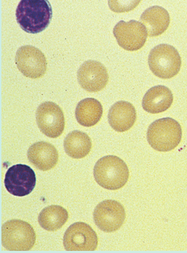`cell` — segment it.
<instances>
[{
  "instance_id": "cell-1",
  "label": "cell",
  "mask_w": 187,
  "mask_h": 253,
  "mask_svg": "<svg viewBox=\"0 0 187 253\" xmlns=\"http://www.w3.org/2000/svg\"><path fill=\"white\" fill-rule=\"evenodd\" d=\"M16 20L29 34H38L50 24L52 7L46 0H22L16 11Z\"/></svg>"
},
{
  "instance_id": "cell-2",
  "label": "cell",
  "mask_w": 187,
  "mask_h": 253,
  "mask_svg": "<svg viewBox=\"0 0 187 253\" xmlns=\"http://www.w3.org/2000/svg\"><path fill=\"white\" fill-rule=\"evenodd\" d=\"M93 173L97 183L110 190L121 189L127 184L129 177L127 164L116 156H106L99 159Z\"/></svg>"
},
{
  "instance_id": "cell-3",
  "label": "cell",
  "mask_w": 187,
  "mask_h": 253,
  "mask_svg": "<svg viewBox=\"0 0 187 253\" xmlns=\"http://www.w3.org/2000/svg\"><path fill=\"white\" fill-rule=\"evenodd\" d=\"M182 138V129L178 122L170 118H161L150 124L147 139L152 149L167 152L178 147Z\"/></svg>"
},
{
  "instance_id": "cell-4",
  "label": "cell",
  "mask_w": 187,
  "mask_h": 253,
  "mask_svg": "<svg viewBox=\"0 0 187 253\" xmlns=\"http://www.w3.org/2000/svg\"><path fill=\"white\" fill-rule=\"evenodd\" d=\"M36 234L34 228L26 221L13 219L1 227L3 247L13 252L29 251L35 246Z\"/></svg>"
},
{
  "instance_id": "cell-5",
  "label": "cell",
  "mask_w": 187,
  "mask_h": 253,
  "mask_svg": "<svg viewBox=\"0 0 187 253\" xmlns=\"http://www.w3.org/2000/svg\"><path fill=\"white\" fill-rule=\"evenodd\" d=\"M149 65L153 75L161 79H171L180 71L182 59L175 47L160 44L152 49L149 56Z\"/></svg>"
},
{
  "instance_id": "cell-6",
  "label": "cell",
  "mask_w": 187,
  "mask_h": 253,
  "mask_svg": "<svg viewBox=\"0 0 187 253\" xmlns=\"http://www.w3.org/2000/svg\"><path fill=\"white\" fill-rule=\"evenodd\" d=\"M63 244L70 252H92L97 249V233L86 223L77 222L69 227L65 233Z\"/></svg>"
},
{
  "instance_id": "cell-7",
  "label": "cell",
  "mask_w": 187,
  "mask_h": 253,
  "mask_svg": "<svg viewBox=\"0 0 187 253\" xmlns=\"http://www.w3.org/2000/svg\"><path fill=\"white\" fill-rule=\"evenodd\" d=\"M126 218L125 210L115 200H105L95 209L93 219L101 231L112 233L121 227Z\"/></svg>"
},
{
  "instance_id": "cell-8",
  "label": "cell",
  "mask_w": 187,
  "mask_h": 253,
  "mask_svg": "<svg viewBox=\"0 0 187 253\" xmlns=\"http://www.w3.org/2000/svg\"><path fill=\"white\" fill-rule=\"evenodd\" d=\"M36 121L41 132L48 137H59L65 129L63 111L52 102H45L39 106L36 112Z\"/></svg>"
},
{
  "instance_id": "cell-9",
  "label": "cell",
  "mask_w": 187,
  "mask_h": 253,
  "mask_svg": "<svg viewBox=\"0 0 187 253\" xmlns=\"http://www.w3.org/2000/svg\"><path fill=\"white\" fill-rule=\"evenodd\" d=\"M117 43L127 51L140 50L147 42L148 33L142 23L135 20L119 21L113 29Z\"/></svg>"
},
{
  "instance_id": "cell-10",
  "label": "cell",
  "mask_w": 187,
  "mask_h": 253,
  "mask_svg": "<svg viewBox=\"0 0 187 253\" xmlns=\"http://www.w3.org/2000/svg\"><path fill=\"white\" fill-rule=\"evenodd\" d=\"M35 172L29 166L17 164L8 169L4 178L6 190L11 195L24 197L32 193L35 188Z\"/></svg>"
},
{
  "instance_id": "cell-11",
  "label": "cell",
  "mask_w": 187,
  "mask_h": 253,
  "mask_svg": "<svg viewBox=\"0 0 187 253\" xmlns=\"http://www.w3.org/2000/svg\"><path fill=\"white\" fill-rule=\"evenodd\" d=\"M15 62L18 70L29 78H41L47 71L45 55L34 46L21 47L16 52Z\"/></svg>"
},
{
  "instance_id": "cell-12",
  "label": "cell",
  "mask_w": 187,
  "mask_h": 253,
  "mask_svg": "<svg viewBox=\"0 0 187 253\" xmlns=\"http://www.w3.org/2000/svg\"><path fill=\"white\" fill-rule=\"evenodd\" d=\"M80 86L88 92H98L108 84L109 75L106 67L95 60H88L80 67L77 72Z\"/></svg>"
},
{
  "instance_id": "cell-13",
  "label": "cell",
  "mask_w": 187,
  "mask_h": 253,
  "mask_svg": "<svg viewBox=\"0 0 187 253\" xmlns=\"http://www.w3.org/2000/svg\"><path fill=\"white\" fill-rule=\"evenodd\" d=\"M137 111L132 103L127 101H118L110 109L108 121L110 126L118 132L129 130L137 121Z\"/></svg>"
},
{
  "instance_id": "cell-14",
  "label": "cell",
  "mask_w": 187,
  "mask_h": 253,
  "mask_svg": "<svg viewBox=\"0 0 187 253\" xmlns=\"http://www.w3.org/2000/svg\"><path fill=\"white\" fill-rule=\"evenodd\" d=\"M27 156L29 162L42 171L54 169L59 160V154L56 148L45 142H39L31 145Z\"/></svg>"
},
{
  "instance_id": "cell-15",
  "label": "cell",
  "mask_w": 187,
  "mask_h": 253,
  "mask_svg": "<svg viewBox=\"0 0 187 253\" xmlns=\"http://www.w3.org/2000/svg\"><path fill=\"white\" fill-rule=\"evenodd\" d=\"M140 21L147 29L149 37H157L168 29L170 16L166 9L161 6H153L144 11Z\"/></svg>"
},
{
  "instance_id": "cell-16",
  "label": "cell",
  "mask_w": 187,
  "mask_h": 253,
  "mask_svg": "<svg viewBox=\"0 0 187 253\" xmlns=\"http://www.w3.org/2000/svg\"><path fill=\"white\" fill-rule=\"evenodd\" d=\"M173 94L170 88L165 86L152 87L143 98L144 111L151 114H158L166 111L173 103Z\"/></svg>"
},
{
  "instance_id": "cell-17",
  "label": "cell",
  "mask_w": 187,
  "mask_h": 253,
  "mask_svg": "<svg viewBox=\"0 0 187 253\" xmlns=\"http://www.w3.org/2000/svg\"><path fill=\"white\" fill-rule=\"evenodd\" d=\"M103 108L101 103L95 98H88L82 100L76 108V121L83 126H96L103 116Z\"/></svg>"
},
{
  "instance_id": "cell-18",
  "label": "cell",
  "mask_w": 187,
  "mask_h": 253,
  "mask_svg": "<svg viewBox=\"0 0 187 253\" xmlns=\"http://www.w3.org/2000/svg\"><path fill=\"white\" fill-rule=\"evenodd\" d=\"M64 147L69 157L75 159H83L91 152V139L86 133L74 131L65 138Z\"/></svg>"
},
{
  "instance_id": "cell-19",
  "label": "cell",
  "mask_w": 187,
  "mask_h": 253,
  "mask_svg": "<svg viewBox=\"0 0 187 253\" xmlns=\"http://www.w3.org/2000/svg\"><path fill=\"white\" fill-rule=\"evenodd\" d=\"M68 218V211L65 208L52 205L42 210L39 214L38 222L46 231H55L63 227Z\"/></svg>"
},
{
  "instance_id": "cell-20",
  "label": "cell",
  "mask_w": 187,
  "mask_h": 253,
  "mask_svg": "<svg viewBox=\"0 0 187 253\" xmlns=\"http://www.w3.org/2000/svg\"><path fill=\"white\" fill-rule=\"evenodd\" d=\"M139 2L140 1H109V5L112 10L115 12H123V11L132 10L139 4Z\"/></svg>"
}]
</instances>
